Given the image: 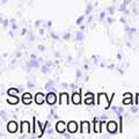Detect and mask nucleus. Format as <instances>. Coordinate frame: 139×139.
Instances as JSON below:
<instances>
[{"instance_id":"6","label":"nucleus","mask_w":139,"mask_h":139,"mask_svg":"<svg viewBox=\"0 0 139 139\" xmlns=\"http://www.w3.org/2000/svg\"><path fill=\"white\" fill-rule=\"evenodd\" d=\"M7 129L11 133H14V132H16L17 131V124L15 122H9L8 125H7Z\"/></svg>"},{"instance_id":"45","label":"nucleus","mask_w":139,"mask_h":139,"mask_svg":"<svg viewBox=\"0 0 139 139\" xmlns=\"http://www.w3.org/2000/svg\"><path fill=\"white\" fill-rule=\"evenodd\" d=\"M114 1H115V0H114Z\"/></svg>"},{"instance_id":"42","label":"nucleus","mask_w":139,"mask_h":139,"mask_svg":"<svg viewBox=\"0 0 139 139\" xmlns=\"http://www.w3.org/2000/svg\"><path fill=\"white\" fill-rule=\"evenodd\" d=\"M46 65H48V66H51V65H52V62H48V63H46Z\"/></svg>"},{"instance_id":"19","label":"nucleus","mask_w":139,"mask_h":139,"mask_svg":"<svg viewBox=\"0 0 139 139\" xmlns=\"http://www.w3.org/2000/svg\"><path fill=\"white\" fill-rule=\"evenodd\" d=\"M1 22H3V26H4V27H7V26H8V20L1 19Z\"/></svg>"},{"instance_id":"34","label":"nucleus","mask_w":139,"mask_h":139,"mask_svg":"<svg viewBox=\"0 0 139 139\" xmlns=\"http://www.w3.org/2000/svg\"><path fill=\"white\" fill-rule=\"evenodd\" d=\"M30 58H31V59H36V55L31 53V55H30Z\"/></svg>"},{"instance_id":"2","label":"nucleus","mask_w":139,"mask_h":139,"mask_svg":"<svg viewBox=\"0 0 139 139\" xmlns=\"http://www.w3.org/2000/svg\"><path fill=\"white\" fill-rule=\"evenodd\" d=\"M65 129H67V125H65V123H64L63 121H60V122L57 123V125H56V130H57V132H59V133H64V132H65Z\"/></svg>"},{"instance_id":"21","label":"nucleus","mask_w":139,"mask_h":139,"mask_svg":"<svg viewBox=\"0 0 139 139\" xmlns=\"http://www.w3.org/2000/svg\"><path fill=\"white\" fill-rule=\"evenodd\" d=\"M70 37H71V34H70V33H66L65 35L63 36V39H68Z\"/></svg>"},{"instance_id":"16","label":"nucleus","mask_w":139,"mask_h":139,"mask_svg":"<svg viewBox=\"0 0 139 139\" xmlns=\"http://www.w3.org/2000/svg\"><path fill=\"white\" fill-rule=\"evenodd\" d=\"M52 86H53V81H49L48 84H46V86H45V89H46V90H49V92H50V89H51Z\"/></svg>"},{"instance_id":"8","label":"nucleus","mask_w":139,"mask_h":139,"mask_svg":"<svg viewBox=\"0 0 139 139\" xmlns=\"http://www.w3.org/2000/svg\"><path fill=\"white\" fill-rule=\"evenodd\" d=\"M35 102L37 104H43L44 103V95L42 93H37L35 95Z\"/></svg>"},{"instance_id":"41","label":"nucleus","mask_w":139,"mask_h":139,"mask_svg":"<svg viewBox=\"0 0 139 139\" xmlns=\"http://www.w3.org/2000/svg\"><path fill=\"white\" fill-rule=\"evenodd\" d=\"M39 34H41V35H43V34H44V30H43V29H39Z\"/></svg>"},{"instance_id":"31","label":"nucleus","mask_w":139,"mask_h":139,"mask_svg":"<svg viewBox=\"0 0 139 139\" xmlns=\"http://www.w3.org/2000/svg\"><path fill=\"white\" fill-rule=\"evenodd\" d=\"M131 110H132L133 112H137V111H138V108H137V107H132V109H131Z\"/></svg>"},{"instance_id":"29","label":"nucleus","mask_w":139,"mask_h":139,"mask_svg":"<svg viewBox=\"0 0 139 139\" xmlns=\"http://www.w3.org/2000/svg\"><path fill=\"white\" fill-rule=\"evenodd\" d=\"M38 50H39V51H44V46L43 45H38Z\"/></svg>"},{"instance_id":"20","label":"nucleus","mask_w":139,"mask_h":139,"mask_svg":"<svg viewBox=\"0 0 139 139\" xmlns=\"http://www.w3.org/2000/svg\"><path fill=\"white\" fill-rule=\"evenodd\" d=\"M19 92V89H9L8 90V95H12V94H14V93H17Z\"/></svg>"},{"instance_id":"7","label":"nucleus","mask_w":139,"mask_h":139,"mask_svg":"<svg viewBox=\"0 0 139 139\" xmlns=\"http://www.w3.org/2000/svg\"><path fill=\"white\" fill-rule=\"evenodd\" d=\"M22 101H23L25 104H29L30 102L33 101V96L30 95L29 93H26V94H23V96H22Z\"/></svg>"},{"instance_id":"33","label":"nucleus","mask_w":139,"mask_h":139,"mask_svg":"<svg viewBox=\"0 0 139 139\" xmlns=\"http://www.w3.org/2000/svg\"><path fill=\"white\" fill-rule=\"evenodd\" d=\"M1 118H3V120L4 118H6V114L4 111H1Z\"/></svg>"},{"instance_id":"15","label":"nucleus","mask_w":139,"mask_h":139,"mask_svg":"<svg viewBox=\"0 0 139 139\" xmlns=\"http://www.w3.org/2000/svg\"><path fill=\"white\" fill-rule=\"evenodd\" d=\"M92 9H93V6L90 5V4H88V6H87V8H86V15H88V14H90L92 13Z\"/></svg>"},{"instance_id":"32","label":"nucleus","mask_w":139,"mask_h":139,"mask_svg":"<svg viewBox=\"0 0 139 139\" xmlns=\"http://www.w3.org/2000/svg\"><path fill=\"white\" fill-rule=\"evenodd\" d=\"M130 29H131V28L129 27V26H125V31H126V33H129V31H130Z\"/></svg>"},{"instance_id":"25","label":"nucleus","mask_w":139,"mask_h":139,"mask_svg":"<svg viewBox=\"0 0 139 139\" xmlns=\"http://www.w3.org/2000/svg\"><path fill=\"white\" fill-rule=\"evenodd\" d=\"M133 33H136V29H134V28H131L130 31H129V34H130V35H132Z\"/></svg>"},{"instance_id":"38","label":"nucleus","mask_w":139,"mask_h":139,"mask_svg":"<svg viewBox=\"0 0 139 139\" xmlns=\"http://www.w3.org/2000/svg\"><path fill=\"white\" fill-rule=\"evenodd\" d=\"M12 28H13V29H14V30H15V29H16V28H17V27H16V25H14V23H13V25H12Z\"/></svg>"},{"instance_id":"4","label":"nucleus","mask_w":139,"mask_h":139,"mask_svg":"<svg viewBox=\"0 0 139 139\" xmlns=\"http://www.w3.org/2000/svg\"><path fill=\"white\" fill-rule=\"evenodd\" d=\"M67 130L71 132V133H74V132H76V130H78V124H76L75 122H70L67 124Z\"/></svg>"},{"instance_id":"39","label":"nucleus","mask_w":139,"mask_h":139,"mask_svg":"<svg viewBox=\"0 0 139 139\" xmlns=\"http://www.w3.org/2000/svg\"><path fill=\"white\" fill-rule=\"evenodd\" d=\"M123 12H124V14H125V15H128V14H129V11H128V9H124Z\"/></svg>"},{"instance_id":"44","label":"nucleus","mask_w":139,"mask_h":139,"mask_svg":"<svg viewBox=\"0 0 139 139\" xmlns=\"http://www.w3.org/2000/svg\"><path fill=\"white\" fill-rule=\"evenodd\" d=\"M70 87H71V88H74L75 86H74V84H71V85H70Z\"/></svg>"},{"instance_id":"18","label":"nucleus","mask_w":139,"mask_h":139,"mask_svg":"<svg viewBox=\"0 0 139 139\" xmlns=\"http://www.w3.org/2000/svg\"><path fill=\"white\" fill-rule=\"evenodd\" d=\"M84 19H85L84 15H82V16H80V17H78V20H76V25H78V26L81 25V22L84 21Z\"/></svg>"},{"instance_id":"12","label":"nucleus","mask_w":139,"mask_h":139,"mask_svg":"<svg viewBox=\"0 0 139 139\" xmlns=\"http://www.w3.org/2000/svg\"><path fill=\"white\" fill-rule=\"evenodd\" d=\"M75 39H76L78 42H81L82 39H84V34H82V31H78V33H76Z\"/></svg>"},{"instance_id":"43","label":"nucleus","mask_w":139,"mask_h":139,"mask_svg":"<svg viewBox=\"0 0 139 139\" xmlns=\"http://www.w3.org/2000/svg\"><path fill=\"white\" fill-rule=\"evenodd\" d=\"M62 86H63V87H67L68 85H67V84H65V82H64V84H62Z\"/></svg>"},{"instance_id":"1","label":"nucleus","mask_w":139,"mask_h":139,"mask_svg":"<svg viewBox=\"0 0 139 139\" xmlns=\"http://www.w3.org/2000/svg\"><path fill=\"white\" fill-rule=\"evenodd\" d=\"M107 130L109 131L110 133H115L117 131V123L116 122H109L107 124Z\"/></svg>"},{"instance_id":"10","label":"nucleus","mask_w":139,"mask_h":139,"mask_svg":"<svg viewBox=\"0 0 139 139\" xmlns=\"http://www.w3.org/2000/svg\"><path fill=\"white\" fill-rule=\"evenodd\" d=\"M72 101H73L74 104H79L80 103V94H78V93H74L73 96H72Z\"/></svg>"},{"instance_id":"28","label":"nucleus","mask_w":139,"mask_h":139,"mask_svg":"<svg viewBox=\"0 0 139 139\" xmlns=\"http://www.w3.org/2000/svg\"><path fill=\"white\" fill-rule=\"evenodd\" d=\"M39 23H41V21H39V20H37V21L35 22V27H39Z\"/></svg>"},{"instance_id":"9","label":"nucleus","mask_w":139,"mask_h":139,"mask_svg":"<svg viewBox=\"0 0 139 139\" xmlns=\"http://www.w3.org/2000/svg\"><path fill=\"white\" fill-rule=\"evenodd\" d=\"M82 133H89V123L88 122H82Z\"/></svg>"},{"instance_id":"5","label":"nucleus","mask_w":139,"mask_h":139,"mask_svg":"<svg viewBox=\"0 0 139 139\" xmlns=\"http://www.w3.org/2000/svg\"><path fill=\"white\" fill-rule=\"evenodd\" d=\"M38 62H39V60H36V59H31L30 62H28V63H27V67H28V70H30L31 67L38 68V67H39V64H38Z\"/></svg>"},{"instance_id":"26","label":"nucleus","mask_w":139,"mask_h":139,"mask_svg":"<svg viewBox=\"0 0 139 139\" xmlns=\"http://www.w3.org/2000/svg\"><path fill=\"white\" fill-rule=\"evenodd\" d=\"M107 21H108V23H112V22H114V19H112V17H108Z\"/></svg>"},{"instance_id":"30","label":"nucleus","mask_w":139,"mask_h":139,"mask_svg":"<svg viewBox=\"0 0 139 139\" xmlns=\"http://www.w3.org/2000/svg\"><path fill=\"white\" fill-rule=\"evenodd\" d=\"M75 74H76V76H78V78H80V76H81V72H80L79 70L76 71V73H75Z\"/></svg>"},{"instance_id":"24","label":"nucleus","mask_w":139,"mask_h":139,"mask_svg":"<svg viewBox=\"0 0 139 139\" xmlns=\"http://www.w3.org/2000/svg\"><path fill=\"white\" fill-rule=\"evenodd\" d=\"M27 85H28V87H29V88H34V87H35V85H34V84H33V82H30V81H29V82H28V84H27Z\"/></svg>"},{"instance_id":"27","label":"nucleus","mask_w":139,"mask_h":139,"mask_svg":"<svg viewBox=\"0 0 139 139\" xmlns=\"http://www.w3.org/2000/svg\"><path fill=\"white\" fill-rule=\"evenodd\" d=\"M104 15H106V13H104V12H102V13H101V14H100V19H101V20H103Z\"/></svg>"},{"instance_id":"14","label":"nucleus","mask_w":139,"mask_h":139,"mask_svg":"<svg viewBox=\"0 0 139 139\" xmlns=\"http://www.w3.org/2000/svg\"><path fill=\"white\" fill-rule=\"evenodd\" d=\"M131 96H132V95H130L128 98H124V100H123V104H129V103H131V102H132V97H131Z\"/></svg>"},{"instance_id":"40","label":"nucleus","mask_w":139,"mask_h":139,"mask_svg":"<svg viewBox=\"0 0 139 139\" xmlns=\"http://www.w3.org/2000/svg\"><path fill=\"white\" fill-rule=\"evenodd\" d=\"M64 134H65L66 138H71V134H67V133H64Z\"/></svg>"},{"instance_id":"35","label":"nucleus","mask_w":139,"mask_h":139,"mask_svg":"<svg viewBox=\"0 0 139 139\" xmlns=\"http://www.w3.org/2000/svg\"><path fill=\"white\" fill-rule=\"evenodd\" d=\"M46 26H48V27H51V26H52V22H51V21H48V23H46Z\"/></svg>"},{"instance_id":"37","label":"nucleus","mask_w":139,"mask_h":139,"mask_svg":"<svg viewBox=\"0 0 139 139\" xmlns=\"http://www.w3.org/2000/svg\"><path fill=\"white\" fill-rule=\"evenodd\" d=\"M121 22H122V23H125V19H124V17H121Z\"/></svg>"},{"instance_id":"23","label":"nucleus","mask_w":139,"mask_h":139,"mask_svg":"<svg viewBox=\"0 0 139 139\" xmlns=\"http://www.w3.org/2000/svg\"><path fill=\"white\" fill-rule=\"evenodd\" d=\"M50 34H51V37L53 38V39H58V38H59L57 35H56V34H53V33H50Z\"/></svg>"},{"instance_id":"22","label":"nucleus","mask_w":139,"mask_h":139,"mask_svg":"<svg viewBox=\"0 0 139 139\" xmlns=\"http://www.w3.org/2000/svg\"><path fill=\"white\" fill-rule=\"evenodd\" d=\"M107 11L109 12L110 15H112V14H114V8H112V7H108V8H107Z\"/></svg>"},{"instance_id":"17","label":"nucleus","mask_w":139,"mask_h":139,"mask_svg":"<svg viewBox=\"0 0 139 139\" xmlns=\"http://www.w3.org/2000/svg\"><path fill=\"white\" fill-rule=\"evenodd\" d=\"M7 101H8L9 103H12V104H13V103L15 104V103H17V101H19V98H17V96H15V97H14V100H9V98H8Z\"/></svg>"},{"instance_id":"36","label":"nucleus","mask_w":139,"mask_h":139,"mask_svg":"<svg viewBox=\"0 0 139 139\" xmlns=\"http://www.w3.org/2000/svg\"><path fill=\"white\" fill-rule=\"evenodd\" d=\"M22 35H26V34H27V29H23V30H22Z\"/></svg>"},{"instance_id":"13","label":"nucleus","mask_w":139,"mask_h":139,"mask_svg":"<svg viewBox=\"0 0 139 139\" xmlns=\"http://www.w3.org/2000/svg\"><path fill=\"white\" fill-rule=\"evenodd\" d=\"M48 67H49V66H48V65H43V66H42V67H41L42 73H44V74H46V73H48V72H49V68H48Z\"/></svg>"},{"instance_id":"11","label":"nucleus","mask_w":139,"mask_h":139,"mask_svg":"<svg viewBox=\"0 0 139 139\" xmlns=\"http://www.w3.org/2000/svg\"><path fill=\"white\" fill-rule=\"evenodd\" d=\"M86 96H87V97H86V100H85V103L86 104H93V94L92 93H89V94H86Z\"/></svg>"},{"instance_id":"3","label":"nucleus","mask_w":139,"mask_h":139,"mask_svg":"<svg viewBox=\"0 0 139 139\" xmlns=\"http://www.w3.org/2000/svg\"><path fill=\"white\" fill-rule=\"evenodd\" d=\"M46 102L51 106V104H55L56 102V94L53 92H49L48 93V95H46Z\"/></svg>"}]
</instances>
